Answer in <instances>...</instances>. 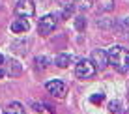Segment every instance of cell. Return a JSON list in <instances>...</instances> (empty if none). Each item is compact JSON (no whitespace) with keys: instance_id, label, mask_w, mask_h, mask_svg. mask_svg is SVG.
<instances>
[{"instance_id":"1","label":"cell","mask_w":129,"mask_h":114,"mask_svg":"<svg viewBox=\"0 0 129 114\" xmlns=\"http://www.w3.org/2000/svg\"><path fill=\"white\" fill-rule=\"evenodd\" d=\"M107 54H109V64L112 65L116 71L125 73L129 69V51L127 49H123V47H120V45H114V47H110V49L107 51Z\"/></svg>"},{"instance_id":"2","label":"cell","mask_w":129,"mask_h":114,"mask_svg":"<svg viewBox=\"0 0 129 114\" xmlns=\"http://www.w3.org/2000/svg\"><path fill=\"white\" fill-rule=\"evenodd\" d=\"M95 71H97V67H95V64L92 62V60H79V64H77V67H75V73H77V77L79 79H92L95 75Z\"/></svg>"},{"instance_id":"3","label":"cell","mask_w":129,"mask_h":114,"mask_svg":"<svg viewBox=\"0 0 129 114\" xmlns=\"http://www.w3.org/2000/svg\"><path fill=\"white\" fill-rule=\"evenodd\" d=\"M54 28H56V17L54 15H45L38 21V32L41 36H49Z\"/></svg>"},{"instance_id":"4","label":"cell","mask_w":129,"mask_h":114,"mask_svg":"<svg viewBox=\"0 0 129 114\" xmlns=\"http://www.w3.org/2000/svg\"><path fill=\"white\" fill-rule=\"evenodd\" d=\"M15 13L19 17H32L36 13L34 2H32V0H19L17 6H15Z\"/></svg>"},{"instance_id":"5","label":"cell","mask_w":129,"mask_h":114,"mask_svg":"<svg viewBox=\"0 0 129 114\" xmlns=\"http://www.w3.org/2000/svg\"><path fill=\"white\" fill-rule=\"evenodd\" d=\"M45 88H47L49 94L54 95V97H64L66 92H68V88H66V84L62 81H49L45 84Z\"/></svg>"},{"instance_id":"6","label":"cell","mask_w":129,"mask_h":114,"mask_svg":"<svg viewBox=\"0 0 129 114\" xmlns=\"http://www.w3.org/2000/svg\"><path fill=\"white\" fill-rule=\"evenodd\" d=\"M92 62L95 64L97 69H105L107 65H109V54H107L105 51H101V49H95L92 52Z\"/></svg>"},{"instance_id":"7","label":"cell","mask_w":129,"mask_h":114,"mask_svg":"<svg viewBox=\"0 0 129 114\" xmlns=\"http://www.w3.org/2000/svg\"><path fill=\"white\" fill-rule=\"evenodd\" d=\"M28 28H30V24L26 19H15L11 23V32H15V34H24V32H28Z\"/></svg>"},{"instance_id":"8","label":"cell","mask_w":129,"mask_h":114,"mask_svg":"<svg viewBox=\"0 0 129 114\" xmlns=\"http://www.w3.org/2000/svg\"><path fill=\"white\" fill-rule=\"evenodd\" d=\"M95 6L99 13H107L114 10V0H95Z\"/></svg>"},{"instance_id":"9","label":"cell","mask_w":129,"mask_h":114,"mask_svg":"<svg viewBox=\"0 0 129 114\" xmlns=\"http://www.w3.org/2000/svg\"><path fill=\"white\" fill-rule=\"evenodd\" d=\"M4 114H24V108L21 103H10L4 110Z\"/></svg>"},{"instance_id":"10","label":"cell","mask_w":129,"mask_h":114,"mask_svg":"<svg viewBox=\"0 0 129 114\" xmlns=\"http://www.w3.org/2000/svg\"><path fill=\"white\" fill-rule=\"evenodd\" d=\"M8 73H10V77H15V75L21 73V65H19L17 60H10L8 62Z\"/></svg>"},{"instance_id":"11","label":"cell","mask_w":129,"mask_h":114,"mask_svg":"<svg viewBox=\"0 0 129 114\" xmlns=\"http://www.w3.org/2000/svg\"><path fill=\"white\" fill-rule=\"evenodd\" d=\"M69 60H71V56H68V54H58V56H56V60H54V64L58 65V67H68Z\"/></svg>"},{"instance_id":"12","label":"cell","mask_w":129,"mask_h":114,"mask_svg":"<svg viewBox=\"0 0 129 114\" xmlns=\"http://www.w3.org/2000/svg\"><path fill=\"white\" fill-rule=\"evenodd\" d=\"M75 28H77L79 32H82V30L86 28V19H84V17H77V19H75Z\"/></svg>"},{"instance_id":"13","label":"cell","mask_w":129,"mask_h":114,"mask_svg":"<svg viewBox=\"0 0 129 114\" xmlns=\"http://www.w3.org/2000/svg\"><path fill=\"white\" fill-rule=\"evenodd\" d=\"M90 101L94 103V105H101V103L105 101V94H101V92H99V94H94L90 97Z\"/></svg>"},{"instance_id":"14","label":"cell","mask_w":129,"mask_h":114,"mask_svg":"<svg viewBox=\"0 0 129 114\" xmlns=\"http://www.w3.org/2000/svg\"><path fill=\"white\" fill-rule=\"evenodd\" d=\"M120 107H122V103H120V101H110L109 110L112 112V114H116V112H120Z\"/></svg>"},{"instance_id":"15","label":"cell","mask_w":129,"mask_h":114,"mask_svg":"<svg viewBox=\"0 0 129 114\" xmlns=\"http://www.w3.org/2000/svg\"><path fill=\"white\" fill-rule=\"evenodd\" d=\"M77 4L82 8V10H90L92 4H94V0H77Z\"/></svg>"},{"instance_id":"16","label":"cell","mask_w":129,"mask_h":114,"mask_svg":"<svg viewBox=\"0 0 129 114\" xmlns=\"http://www.w3.org/2000/svg\"><path fill=\"white\" fill-rule=\"evenodd\" d=\"M120 32H123V30H129V17H123L122 19V26H120Z\"/></svg>"},{"instance_id":"17","label":"cell","mask_w":129,"mask_h":114,"mask_svg":"<svg viewBox=\"0 0 129 114\" xmlns=\"http://www.w3.org/2000/svg\"><path fill=\"white\" fill-rule=\"evenodd\" d=\"M97 26H103V28H109V26H112V23H110V21H101V19H97Z\"/></svg>"},{"instance_id":"18","label":"cell","mask_w":129,"mask_h":114,"mask_svg":"<svg viewBox=\"0 0 129 114\" xmlns=\"http://www.w3.org/2000/svg\"><path fill=\"white\" fill-rule=\"evenodd\" d=\"M60 4L64 8H71V0H60Z\"/></svg>"},{"instance_id":"19","label":"cell","mask_w":129,"mask_h":114,"mask_svg":"<svg viewBox=\"0 0 129 114\" xmlns=\"http://www.w3.org/2000/svg\"><path fill=\"white\" fill-rule=\"evenodd\" d=\"M2 62H4V56H2V54H0V65H2Z\"/></svg>"},{"instance_id":"20","label":"cell","mask_w":129,"mask_h":114,"mask_svg":"<svg viewBox=\"0 0 129 114\" xmlns=\"http://www.w3.org/2000/svg\"><path fill=\"white\" fill-rule=\"evenodd\" d=\"M4 77V71H2V69H0V79H2Z\"/></svg>"},{"instance_id":"21","label":"cell","mask_w":129,"mask_h":114,"mask_svg":"<svg viewBox=\"0 0 129 114\" xmlns=\"http://www.w3.org/2000/svg\"><path fill=\"white\" fill-rule=\"evenodd\" d=\"M125 114H129V108H127V110H125Z\"/></svg>"}]
</instances>
